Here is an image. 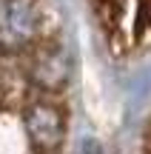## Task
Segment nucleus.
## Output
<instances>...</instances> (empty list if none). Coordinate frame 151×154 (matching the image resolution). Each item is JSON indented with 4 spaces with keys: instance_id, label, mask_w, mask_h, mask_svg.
Returning <instances> with one entry per match:
<instances>
[{
    "instance_id": "nucleus-1",
    "label": "nucleus",
    "mask_w": 151,
    "mask_h": 154,
    "mask_svg": "<svg viewBox=\"0 0 151 154\" xmlns=\"http://www.w3.org/2000/svg\"><path fill=\"white\" fill-rule=\"evenodd\" d=\"M26 57L20 60L23 74L32 86L43 88V91H57L68 83L71 77V60H68V51L60 43H29L26 46Z\"/></svg>"
},
{
    "instance_id": "nucleus-2",
    "label": "nucleus",
    "mask_w": 151,
    "mask_h": 154,
    "mask_svg": "<svg viewBox=\"0 0 151 154\" xmlns=\"http://www.w3.org/2000/svg\"><path fill=\"white\" fill-rule=\"evenodd\" d=\"M43 9L40 0H3L0 3V51H20L37 37Z\"/></svg>"
},
{
    "instance_id": "nucleus-3",
    "label": "nucleus",
    "mask_w": 151,
    "mask_h": 154,
    "mask_svg": "<svg viewBox=\"0 0 151 154\" xmlns=\"http://www.w3.org/2000/svg\"><path fill=\"white\" fill-rule=\"evenodd\" d=\"M23 123H26V134L32 140V146L40 154H54L63 146L66 114H63L60 106L49 103V100H34V103H29Z\"/></svg>"
}]
</instances>
